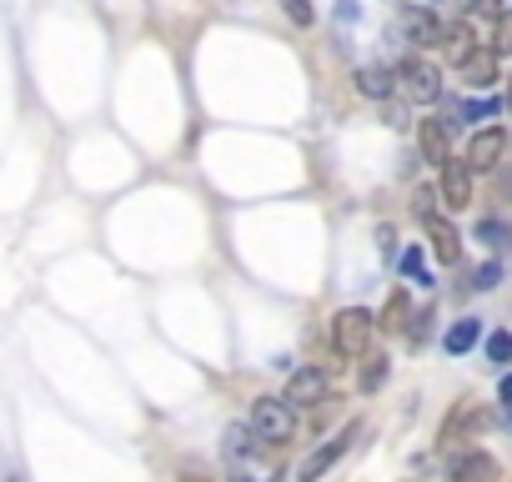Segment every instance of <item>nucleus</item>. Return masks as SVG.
<instances>
[{
    "label": "nucleus",
    "instance_id": "6",
    "mask_svg": "<svg viewBox=\"0 0 512 482\" xmlns=\"http://www.w3.org/2000/svg\"><path fill=\"white\" fill-rule=\"evenodd\" d=\"M502 151H507V131L502 126H482L472 141H467V171H492L497 161H502Z\"/></svg>",
    "mask_w": 512,
    "mask_h": 482
},
{
    "label": "nucleus",
    "instance_id": "8",
    "mask_svg": "<svg viewBox=\"0 0 512 482\" xmlns=\"http://www.w3.org/2000/svg\"><path fill=\"white\" fill-rule=\"evenodd\" d=\"M287 402H292V407H317V402H327V372H322V367H297L292 382H287Z\"/></svg>",
    "mask_w": 512,
    "mask_h": 482
},
{
    "label": "nucleus",
    "instance_id": "12",
    "mask_svg": "<svg viewBox=\"0 0 512 482\" xmlns=\"http://www.w3.org/2000/svg\"><path fill=\"white\" fill-rule=\"evenodd\" d=\"M402 31H407L412 46H442V21H437L432 11L407 6V11H402Z\"/></svg>",
    "mask_w": 512,
    "mask_h": 482
},
{
    "label": "nucleus",
    "instance_id": "4",
    "mask_svg": "<svg viewBox=\"0 0 512 482\" xmlns=\"http://www.w3.org/2000/svg\"><path fill=\"white\" fill-rule=\"evenodd\" d=\"M482 432H487L482 402H452V412H447L442 427H437V442H442V447H457V442H472V437H482Z\"/></svg>",
    "mask_w": 512,
    "mask_h": 482
},
{
    "label": "nucleus",
    "instance_id": "3",
    "mask_svg": "<svg viewBox=\"0 0 512 482\" xmlns=\"http://www.w3.org/2000/svg\"><path fill=\"white\" fill-rule=\"evenodd\" d=\"M397 91L407 101H417V106H432V101H442V71L432 61H422V56H407L397 66Z\"/></svg>",
    "mask_w": 512,
    "mask_h": 482
},
{
    "label": "nucleus",
    "instance_id": "25",
    "mask_svg": "<svg viewBox=\"0 0 512 482\" xmlns=\"http://www.w3.org/2000/svg\"><path fill=\"white\" fill-rule=\"evenodd\" d=\"M402 272H407L412 282H427V267H422V252H417V247L402 252Z\"/></svg>",
    "mask_w": 512,
    "mask_h": 482
},
{
    "label": "nucleus",
    "instance_id": "9",
    "mask_svg": "<svg viewBox=\"0 0 512 482\" xmlns=\"http://www.w3.org/2000/svg\"><path fill=\"white\" fill-rule=\"evenodd\" d=\"M447 482H502V467H497V457L492 452H462L457 462H452V472H447Z\"/></svg>",
    "mask_w": 512,
    "mask_h": 482
},
{
    "label": "nucleus",
    "instance_id": "7",
    "mask_svg": "<svg viewBox=\"0 0 512 482\" xmlns=\"http://www.w3.org/2000/svg\"><path fill=\"white\" fill-rule=\"evenodd\" d=\"M422 226H427V236H432V257H437L442 267H457V262H462V236H457V226L442 221L437 211L422 216Z\"/></svg>",
    "mask_w": 512,
    "mask_h": 482
},
{
    "label": "nucleus",
    "instance_id": "13",
    "mask_svg": "<svg viewBox=\"0 0 512 482\" xmlns=\"http://www.w3.org/2000/svg\"><path fill=\"white\" fill-rule=\"evenodd\" d=\"M457 76H462L472 91H487V86H497V56L477 46V51H472V56L457 66Z\"/></svg>",
    "mask_w": 512,
    "mask_h": 482
},
{
    "label": "nucleus",
    "instance_id": "5",
    "mask_svg": "<svg viewBox=\"0 0 512 482\" xmlns=\"http://www.w3.org/2000/svg\"><path fill=\"white\" fill-rule=\"evenodd\" d=\"M357 432H362V427H357V422H347L337 437H327V447H317V452L297 467V482H317L322 472H332V467L347 457V447H352V437H357Z\"/></svg>",
    "mask_w": 512,
    "mask_h": 482
},
{
    "label": "nucleus",
    "instance_id": "16",
    "mask_svg": "<svg viewBox=\"0 0 512 482\" xmlns=\"http://www.w3.org/2000/svg\"><path fill=\"white\" fill-rule=\"evenodd\" d=\"M442 51H447V61H452V66H462V61L477 51V41H472V26H467V21H457V26H442Z\"/></svg>",
    "mask_w": 512,
    "mask_h": 482
},
{
    "label": "nucleus",
    "instance_id": "1",
    "mask_svg": "<svg viewBox=\"0 0 512 482\" xmlns=\"http://www.w3.org/2000/svg\"><path fill=\"white\" fill-rule=\"evenodd\" d=\"M372 337H377V317L367 307H342L332 317V347L342 357H367L372 352Z\"/></svg>",
    "mask_w": 512,
    "mask_h": 482
},
{
    "label": "nucleus",
    "instance_id": "2",
    "mask_svg": "<svg viewBox=\"0 0 512 482\" xmlns=\"http://www.w3.org/2000/svg\"><path fill=\"white\" fill-rule=\"evenodd\" d=\"M251 432L262 442H292L297 437V407L287 397H256L251 402Z\"/></svg>",
    "mask_w": 512,
    "mask_h": 482
},
{
    "label": "nucleus",
    "instance_id": "29",
    "mask_svg": "<svg viewBox=\"0 0 512 482\" xmlns=\"http://www.w3.org/2000/svg\"><path fill=\"white\" fill-rule=\"evenodd\" d=\"M231 482H251V477H246V472H236V477H231Z\"/></svg>",
    "mask_w": 512,
    "mask_h": 482
},
{
    "label": "nucleus",
    "instance_id": "22",
    "mask_svg": "<svg viewBox=\"0 0 512 482\" xmlns=\"http://www.w3.org/2000/svg\"><path fill=\"white\" fill-rule=\"evenodd\" d=\"M282 11H287V21H292V26H302V31H307V26H317L312 0H282Z\"/></svg>",
    "mask_w": 512,
    "mask_h": 482
},
{
    "label": "nucleus",
    "instance_id": "28",
    "mask_svg": "<svg viewBox=\"0 0 512 482\" xmlns=\"http://www.w3.org/2000/svg\"><path fill=\"white\" fill-rule=\"evenodd\" d=\"M507 111H512V76H507Z\"/></svg>",
    "mask_w": 512,
    "mask_h": 482
},
{
    "label": "nucleus",
    "instance_id": "11",
    "mask_svg": "<svg viewBox=\"0 0 512 482\" xmlns=\"http://www.w3.org/2000/svg\"><path fill=\"white\" fill-rule=\"evenodd\" d=\"M442 201H447L452 211L472 206V171H467V161H447V166H442Z\"/></svg>",
    "mask_w": 512,
    "mask_h": 482
},
{
    "label": "nucleus",
    "instance_id": "27",
    "mask_svg": "<svg viewBox=\"0 0 512 482\" xmlns=\"http://www.w3.org/2000/svg\"><path fill=\"white\" fill-rule=\"evenodd\" d=\"M472 16H502V0H467Z\"/></svg>",
    "mask_w": 512,
    "mask_h": 482
},
{
    "label": "nucleus",
    "instance_id": "20",
    "mask_svg": "<svg viewBox=\"0 0 512 482\" xmlns=\"http://www.w3.org/2000/svg\"><path fill=\"white\" fill-rule=\"evenodd\" d=\"M407 317H412V302H407V292L397 287V292L387 297V307H382L377 327H387V332H402V327H407Z\"/></svg>",
    "mask_w": 512,
    "mask_h": 482
},
{
    "label": "nucleus",
    "instance_id": "10",
    "mask_svg": "<svg viewBox=\"0 0 512 482\" xmlns=\"http://www.w3.org/2000/svg\"><path fill=\"white\" fill-rule=\"evenodd\" d=\"M417 141H422V161H432L437 171L452 161V141H447V121H417Z\"/></svg>",
    "mask_w": 512,
    "mask_h": 482
},
{
    "label": "nucleus",
    "instance_id": "24",
    "mask_svg": "<svg viewBox=\"0 0 512 482\" xmlns=\"http://www.w3.org/2000/svg\"><path fill=\"white\" fill-rule=\"evenodd\" d=\"M497 282H502V262H487V267L472 272V287H477V292H492Z\"/></svg>",
    "mask_w": 512,
    "mask_h": 482
},
{
    "label": "nucleus",
    "instance_id": "14",
    "mask_svg": "<svg viewBox=\"0 0 512 482\" xmlns=\"http://www.w3.org/2000/svg\"><path fill=\"white\" fill-rule=\"evenodd\" d=\"M357 91L367 96V101H387L392 91H397V71H387V66H357Z\"/></svg>",
    "mask_w": 512,
    "mask_h": 482
},
{
    "label": "nucleus",
    "instance_id": "17",
    "mask_svg": "<svg viewBox=\"0 0 512 482\" xmlns=\"http://www.w3.org/2000/svg\"><path fill=\"white\" fill-rule=\"evenodd\" d=\"M256 432H251V422H231L226 432H221V447H226V457L231 462H246L251 452H256V442H251Z\"/></svg>",
    "mask_w": 512,
    "mask_h": 482
},
{
    "label": "nucleus",
    "instance_id": "30",
    "mask_svg": "<svg viewBox=\"0 0 512 482\" xmlns=\"http://www.w3.org/2000/svg\"><path fill=\"white\" fill-rule=\"evenodd\" d=\"M181 482H206V477H181Z\"/></svg>",
    "mask_w": 512,
    "mask_h": 482
},
{
    "label": "nucleus",
    "instance_id": "26",
    "mask_svg": "<svg viewBox=\"0 0 512 482\" xmlns=\"http://www.w3.org/2000/svg\"><path fill=\"white\" fill-rule=\"evenodd\" d=\"M497 402H502V417H507V427H512V372L502 377V387H497Z\"/></svg>",
    "mask_w": 512,
    "mask_h": 482
},
{
    "label": "nucleus",
    "instance_id": "15",
    "mask_svg": "<svg viewBox=\"0 0 512 482\" xmlns=\"http://www.w3.org/2000/svg\"><path fill=\"white\" fill-rule=\"evenodd\" d=\"M477 342H482V322H477V317H462V322H452V327H447V337H442V347H447L452 357H467Z\"/></svg>",
    "mask_w": 512,
    "mask_h": 482
},
{
    "label": "nucleus",
    "instance_id": "21",
    "mask_svg": "<svg viewBox=\"0 0 512 482\" xmlns=\"http://www.w3.org/2000/svg\"><path fill=\"white\" fill-rule=\"evenodd\" d=\"M497 26H492V41H487V51L492 56H512V11H502V16H492Z\"/></svg>",
    "mask_w": 512,
    "mask_h": 482
},
{
    "label": "nucleus",
    "instance_id": "23",
    "mask_svg": "<svg viewBox=\"0 0 512 482\" xmlns=\"http://www.w3.org/2000/svg\"><path fill=\"white\" fill-rule=\"evenodd\" d=\"M487 362H497V367L512 362V332H492L487 337Z\"/></svg>",
    "mask_w": 512,
    "mask_h": 482
},
{
    "label": "nucleus",
    "instance_id": "18",
    "mask_svg": "<svg viewBox=\"0 0 512 482\" xmlns=\"http://www.w3.org/2000/svg\"><path fill=\"white\" fill-rule=\"evenodd\" d=\"M387 372H392V357L367 352V357H362V372H357V387H362V392H377V387L387 382Z\"/></svg>",
    "mask_w": 512,
    "mask_h": 482
},
{
    "label": "nucleus",
    "instance_id": "19",
    "mask_svg": "<svg viewBox=\"0 0 512 482\" xmlns=\"http://www.w3.org/2000/svg\"><path fill=\"white\" fill-rule=\"evenodd\" d=\"M482 247H492V252H507L512 247V226L507 221H497V216H487V221H477V231H472Z\"/></svg>",
    "mask_w": 512,
    "mask_h": 482
}]
</instances>
